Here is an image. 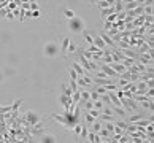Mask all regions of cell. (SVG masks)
<instances>
[{
	"mask_svg": "<svg viewBox=\"0 0 154 143\" xmlns=\"http://www.w3.org/2000/svg\"><path fill=\"white\" fill-rule=\"evenodd\" d=\"M89 53H102L103 49H100V48H97L95 45H89V49H87Z\"/></svg>",
	"mask_w": 154,
	"mask_h": 143,
	"instance_id": "cell-24",
	"label": "cell"
},
{
	"mask_svg": "<svg viewBox=\"0 0 154 143\" xmlns=\"http://www.w3.org/2000/svg\"><path fill=\"white\" fill-rule=\"evenodd\" d=\"M94 89H95V91L99 92L100 95H102V94H106V89H105V86H95Z\"/></svg>",
	"mask_w": 154,
	"mask_h": 143,
	"instance_id": "cell-28",
	"label": "cell"
},
{
	"mask_svg": "<svg viewBox=\"0 0 154 143\" xmlns=\"http://www.w3.org/2000/svg\"><path fill=\"white\" fill-rule=\"evenodd\" d=\"M100 13H102V19H105L108 14L116 13V11H114V8H113V7H108V8H102V10H100Z\"/></svg>",
	"mask_w": 154,
	"mask_h": 143,
	"instance_id": "cell-16",
	"label": "cell"
},
{
	"mask_svg": "<svg viewBox=\"0 0 154 143\" xmlns=\"http://www.w3.org/2000/svg\"><path fill=\"white\" fill-rule=\"evenodd\" d=\"M97 134H99V135H100V138H102V142H103V140H105V138H108V137H111V132H110V130H106V129H105V127H103V126H102V129H100V130H99V132H97Z\"/></svg>",
	"mask_w": 154,
	"mask_h": 143,
	"instance_id": "cell-15",
	"label": "cell"
},
{
	"mask_svg": "<svg viewBox=\"0 0 154 143\" xmlns=\"http://www.w3.org/2000/svg\"><path fill=\"white\" fill-rule=\"evenodd\" d=\"M103 107H105V103H103L100 99H99V100H94V108H95V110L102 111V108H103Z\"/></svg>",
	"mask_w": 154,
	"mask_h": 143,
	"instance_id": "cell-22",
	"label": "cell"
},
{
	"mask_svg": "<svg viewBox=\"0 0 154 143\" xmlns=\"http://www.w3.org/2000/svg\"><path fill=\"white\" fill-rule=\"evenodd\" d=\"M3 80V72H0V81Z\"/></svg>",
	"mask_w": 154,
	"mask_h": 143,
	"instance_id": "cell-39",
	"label": "cell"
},
{
	"mask_svg": "<svg viewBox=\"0 0 154 143\" xmlns=\"http://www.w3.org/2000/svg\"><path fill=\"white\" fill-rule=\"evenodd\" d=\"M137 61H138V62H141V64H145V65L153 64V56H151V54H148V53H138Z\"/></svg>",
	"mask_w": 154,
	"mask_h": 143,
	"instance_id": "cell-5",
	"label": "cell"
},
{
	"mask_svg": "<svg viewBox=\"0 0 154 143\" xmlns=\"http://www.w3.org/2000/svg\"><path fill=\"white\" fill-rule=\"evenodd\" d=\"M127 2H134V0H122V3H127Z\"/></svg>",
	"mask_w": 154,
	"mask_h": 143,
	"instance_id": "cell-40",
	"label": "cell"
},
{
	"mask_svg": "<svg viewBox=\"0 0 154 143\" xmlns=\"http://www.w3.org/2000/svg\"><path fill=\"white\" fill-rule=\"evenodd\" d=\"M62 94L67 95V97H72V94H73V91L70 89V86L67 84V83H64V84H62Z\"/></svg>",
	"mask_w": 154,
	"mask_h": 143,
	"instance_id": "cell-17",
	"label": "cell"
},
{
	"mask_svg": "<svg viewBox=\"0 0 154 143\" xmlns=\"http://www.w3.org/2000/svg\"><path fill=\"white\" fill-rule=\"evenodd\" d=\"M146 86H148V88H154V81H153V78H151V80H146Z\"/></svg>",
	"mask_w": 154,
	"mask_h": 143,
	"instance_id": "cell-34",
	"label": "cell"
},
{
	"mask_svg": "<svg viewBox=\"0 0 154 143\" xmlns=\"http://www.w3.org/2000/svg\"><path fill=\"white\" fill-rule=\"evenodd\" d=\"M87 132H89V130H87V127L83 126V127H81V132H79V137L86 140V138H87Z\"/></svg>",
	"mask_w": 154,
	"mask_h": 143,
	"instance_id": "cell-25",
	"label": "cell"
},
{
	"mask_svg": "<svg viewBox=\"0 0 154 143\" xmlns=\"http://www.w3.org/2000/svg\"><path fill=\"white\" fill-rule=\"evenodd\" d=\"M69 86H70V89H72L73 92L76 91V89H78V84H76V81L75 80H70V83H69Z\"/></svg>",
	"mask_w": 154,
	"mask_h": 143,
	"instance_id": "cell-29",
	"label": "cell"
},
{
	"mask_svg": "<svg viewBox=\"0 0 154 143\" xmlns=\"http://www.w3.org/2000/svg\"><path fill=\"white\" fill-rule=\"evenodd\" d=\"M124 5V11H129V10H134V8H137L138 5V2L137 0H134V2H127V3H122Z\"/></svg>",
	"mask_w": 154,
	"mask_h": 143,
	"instance_id": "cell-13",
	"label": "cell"
},
{
	"mask_svg": "<svg viewBox=\"0 0 154 143\" xmlns=\"http://www.w3.org/2000/svg\"><path fill=\"white\" fill-rule=\"evenodd\" d=\"M113 27V22H110V21H103V29L105 30H108V29Z\"/></svg>",
	"mask_w": 154,
	"mask_h": 143,
	"instance_id": "cell-30",
	"label": "cell"
},
{
	"mask_svg": "<svg viewBox=\"0 0 154 143\" xmlns=\"http://www.w3.org/2000/svg\"><path fill=\"white\" fill-rule=\"evenodd\" d=\"M59 53H61V48L56 41H46L45 46H43V54L46 57H56Z\"/></svg>",
	"mask_w": 154,
	"mask_h": 143,
	"instance_id": "cell-2",
	"label": "cell"
},
{
	"mask_svg": "<svg viewBox=\"0 0 154 143\" xmlns=\"http://www.w3.org/2000/svg\"><path fill=\"white\" fill-rule=\"evenodd\" d=\"M72 68H73V70H75V72H76V73H78V75H79V76H84V75H91L89 72H86V70H84V68H83V67H81V64H79V62H78V61H75V62H73V65H72Z\"/></svg>",
	"mask_w": 154,
	"mask_h": 143,
	"instance_id": "cell-7",
	"label": "cell"
},
{
	"mask_svg": "<svg viewBox=\"0 0 154 143\" xmlns=\"http://www.w3.org/2000/svg\"><path fill=\"white\" fill-rule=\"evenodd\" d=\"M119 62H121V64H122L126 68H129L130 65H134V64H135V59H132V57H122Z\"/></svg>",
	"mask_w": 154,
	"mask_h": 143,
	"instance_id": "cell-12",
	"label": "cell"
},
{
	"mask_svg": "<svg viewBox=\"0 0 154 143\" xmlns=\"http://www.w3.org/2000/svg\"><path fill=\"white\" fill-rule=\"evenodd\" d=\"M70 40H72V38H69V37H65L64 40H62V45L59 46V48H61V51L67 53V48H69V45H70Z\"/></svg>",
	"mask_w": 154,
	"mask_h": 143,
	"instance_id": "cell-18",
	"label": "cell"
},
{
	"mask_svg": "<svg viewBox=\"0 0 154 143\" xmlns=\"http://www.w3.org/2000/svg\"><path fill=\"white\" fill-rule=\"evenodd\" d=\"M30 10H32V11H34V10H38L37 2H30Z\"/></svg>",
	"mask_w": 154,
	"mask_h": 143,
	"instance_id": "cell-32",
	"label": "cell"
},
{
	"mask_svg": "<svg viewBox=\"0 0 154 143\" xmlns=\"http://www.w3.org/2000/svg\"><path fill=\"white\" fill-rule=\"evenodd\" d=\"M24 16L26 18H32V10H24Z\"/></svg>",
	"mask_w": 154,
	"mask_h": 143,
	"instance_id": "cell-35",
	"label": "cell"
},
{
	"mask_svg": "<svg viewBox=\"0 0 154 143\" xmlns=\"http://www.w3.org/2000/svg\"><path fill=\"white\" fill-rule=\"evenodd\" d=\"M154 0H143V5H153Z\"/></svg>",
	"mask_w": 154,
	"mask_h": 143,
	"instance_id": "cell-36",
	"label": "cell"
},
{
	"mask_svg": "<svg viewBox=\"0 0 154 143\" xmlns=\"http://www.w3.org/2000/svg\"><path fill=\"white\" fill-rule=\"evenodd\" d=\"M83 35H84V40H86V43H89V45H94V38H92V34H89V32L83 30Z\"/></svg>",
	"mask_w": 154,
	"mask_h": 143,
	"instance_id": "cell-19",
	"label": "cell"
},
{
	"mask_svg": "<svg viewBox=\"0 0 154 143\" xmlns=\"http://www.w3.org/2000/svg\"><path fill=\"white\" fill-rule=\"evenodd\" d=\"M7 18H8V19H13L14 14H13V13H7Z\"/></svg>",
	"mask_w": 154,
	"mask_h": 143,
	"instance_id": "cell-38",
	"label": "cell"
},
{
	"mask_svg": "<svg viewBox=\"0 0 154 143\" xmlns=\"http://www.w3.org/2000/svg\"><path fill=\"white\" fill-rule=\"evenodd\" d=\"M84 121H86V123H87V124L91 126V124H92L94 121H95V118H94V116L91 115L89 111H86V113H84Z\"/></svg>",
	"mask_w": 154,
	"mask_h": 143,
	"instance_id": "cell-20",
	"label": "cell"
},
{
	"mask_svg": "<svg viewBox=\"0 0 154 143\" xmlns=\"http://www.w3.org/2000/svg\"><path fill=\"white\" fill-rule=\"evenodd\" d=\"M108 65H110V67H111V68H113V70L116 72V73H119V75H121V73H122L124 70H127V68L124 67L122 64H121V62H111V64H108Z\"/></svg>",
	"mask_w": 154,
	"mask_h": 143,
	"instance_id": "cell-10",
	"label": "cell"
},
{
	"mask_svg": "<svg viewBox=\"0 0 154 143\" xmlns=\"http://www.w3.org/2000/svg\"><path fill=\"white\" fill-rule=\"evenodd\" d=\"M75 51H76V45L70 40V45H69V48H67V53H75Z\"/></svg>",
	"mask_w": 154,
	"mask_h": 143,
	"instance_id": "cell-27",
	"label": "cell"
},
{
	"mask_svg": "<svg viewBox=\"0 0 154 143\" xmlns=\"http://www.w3.org/2000/svg\"><path fill=\"white\" fill-rule=\"evenodd\" d=\"M84 21L81 19V18L75 16L72 18V19H69V30L72 32V34H83V30H84Z\"/></svg>",
	"mask_w": 154,
	"mask_h": 143,
	"instance_id": "cell-1",
	"label": "cell"
},
{
	"mask_svg": "<svg viewBox=\"0 0 154 143\" xmlns=\"http://www.w3.org/2000/svg\"><path fill=\"white\" fill-rule=\"evenodd\" d=\"M32 18H40V10H34V11H32Z\"/></svg>",
	"mask_w": 154,
	"mask_h": 143,
	"instance_id": "cell-33",
	"label": "cell"
},
{
	"mask_svg": "<svg viewBox=\"0 0 154 143\" xmlns=\"http://www.w3.org/2000/svg\"><path fill=\"white\" fill-rule=\"evenodd\" d=\"M89 3H97V0H89Z\"/></svg>",
	"mask_w": 154,
	"mask_h": 143,
	"instance_id": "cell-41",
	"label": "cell"
},
{
	"mask_svg": "<svg viewBox=\"0 0 154 143\" xmlns=\"http://www.w3.org/2000/svg\"><path fill=\"white\" fill-rule=\"evenodd\" d=\"M81 124H78V123H76V124H73V127H72V130H73V134H75V135L76 137H79V132H81Z\"/></svg>",
	"mask_w": 154,
	"mask_h": 143,
	"instance_id": "cell-23",
	"label": "cell"
},
{
	"mask_svg": "<svg viewBox=\"0 0 154 143\" xmlns=\"http://www.w3.org/2000/svg\"><path fill=\"white\" fill-rule=\"evenodd\" d=\"M92 38H94V45H95L97 48H100V49H105L106 48V45L103 43V40L100 38V35H92Z\"/></svg>",
	"mask_w": 154,
	"mask_h": 143,
	"instance_id": "cell-11",
	"label": "cell"
},
{
	"mask_svg": "<svg viewBox=\"0 0 154 143\" xmlns=\"http://www.w3.org/2000/svg\"><path fill=\"white\" fill-rule=\"evenodd\" d=\"M89 113H91V115H92L94 116V118H99V116H100V111H99V110H95V108H92V110H89Z\"/></svg>",
	"mask_w": 154,
	"mask_h": 143,
	"instance_id": "cell-31",
	"label": "cell"
},
{
	"mask_svg": "<svg viewBox=\"0 0 154 143\" xmlns=\"http://www.w3.org/2000/svg\"><path fill=\"white\" fill-rule=\"evenodd\" d=\"M99 35H100V38L103 40V43L106 45V48H114V46H116V43L113 41V38L110 37V35L106 34V32H100Z\"/></svg>",
	"mask_w": 154,
	"mask_h": 143,
	"instance_id": "cell-6",
	"label": "cell"
},
{
	"mask_svg": "<svg viewBox=\"0 0 154 143\" xmlns=\"http://www.w3.org/2000/svg\"><path fill=\"white\" fill-rule=\"evenodd\" d=\"M22 8L24 10H30V3H22Z\"/></svg>",
	"mask_w": 154,
	"mask_h": 143,
	"instance_id": "cell-37",
	"label": "cell"
},
{
	"mask_svg": "<svg viewBox=\"0 0 154 143\" xmlns=\"http://www.w3.org/2000/svg\"><path fill=\"white\" fill-rule=\"evenodd\" d=\"M37 142H41V143H54V142H57V140H56V137L51 135V134H43V135H40V138H38Z\"/></svg>",
	"mask_w": 154,
	"mask_h": 143,
	"instance_id": "cell-9",
	"label": "cell"
},
{
	"mask_svg": "<svg viewBox=\"0 0 154 143\" xmlns=\"http://www.w3.org/2000/svg\"><path fill=\"white\" fill-rule=\"evenodd\" d=\"M100 129H102V121H100V119H95V121H94V123L91 124V130L97 134Z\"/></svg>",
	"mask_w": 154,
	"mask_h": 143,
	"instance_id": "cell-14",
	"label": "cell"
},
{
	"mask_svg": "<svg viewBox=\"0 0 154 143\" xmlns=\"http://www.w3.org/2000/svg\"><path fill=\"white\" fill-rule=\"evenodd\" d=\"M21 121H24L26 124H27L29 127H32V126H35V124H38L41 121V118L37 115L35 111H32V110H29L27 113H26V116L24 118H21Z\"/></svg>",
	"mask_w": 154,
	"mask_h": 143,
	"instance_id": "cell-3",
	"label": "cell"
},
{
	"mask_svg": "<svg viewBox=\"0 0 154 143\" xmlns=\"http://www.w3.org/2000/svg\"><path fill=\"white\" fill-rule=\"evenodd\" d=\"M99 68L103 72V73H105L106 76H114V78H118V76H119V73H116V72L110 67L108 64H103V62H100V64H99Z\"/></svg>",
	"mask_w": 154,
	"mask_h": 143,
	"instance_id": "cell-4",
	"label": "cell"
},
{
	"mask_svg": "<svg viewBox=\"0 0 154 143\" xmlns=\"http://www.w3.org/2000/svg\"><path fill=\"white\" fill-rule=\"evenodd\" d=\"M97 2H99V0H97Z\"/></svg>",
	"mask_w": 154,
	"mask_h": 143,
	"instance_id": "cell-42",
	"label": "cell"
},
{
	"mask_svg": "<svg viewBox=\"0 0 154 143\" xmlns=\"http://www.w3.org/2000/svg\"><path fill=\"white\" fill-rule=\"evenodd\" d=\"M69 73H70V80H75V81H76V78H78V76H79L78 73H76V72H75V70H73V68H72V67L69 68Z\"/></svg>",
	"mask_w": 154,
	"mask_h": 143,
	"instance_id": "cell-26",
	"label": "cell"
},
{
	"mask_svg": "<svg viewBox=\"0 0 154 143\" xmlns=\"http://www.w3.org/2000/svg\"><path fill=\"white\" fill-rule=\"evenodd\" d=\"M64 16L67 18V19H72V18H75V16H76V14H75V11H73V10L67 8V10H64Z\"/></svg>",
	"mask_w": 154,
	"mask_h": 143,
	"instance_id": "cell-21",
	"label": "cell"
},
{
	"mask_svg": "<svg viewBox=\"0 0 154 143\" xmlns=\"http://www.w3.org/2000/svg\"><path fill=\"white\" fill-rule=\"evenodd\" d=\"M59 102L64 105V110H65V111H69L70 105H72V97H67V95L61 94V97H59Z\"/></svg>",
	"mask_w": 154,
	"mask_h": 143,
	"instance_id": "cell-8",
	"label": "cell"
}]
</instances>
